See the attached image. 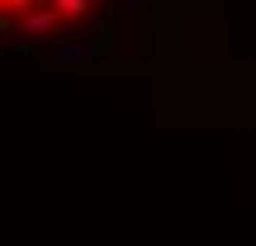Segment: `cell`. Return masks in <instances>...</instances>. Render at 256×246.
<instances>
[{"mask_svg":"<svg viewBox=\"0 0 256 246\" xmlns=\"http://www.w3.org/2000/svg\"><path fill=\"white\" fill-rule=\"evenodd\" d=\"M62 28H72L62 19V9H57L52 0H38L34 9H24V14L14 19V24H5V33H19L24 43H52Z\"/></svg>","mask_w":256,"mask_h":246,"instance_id":"obj_1","label":"cell"},{"mask_svg":"<svg viewBox=\"0 0 256 246\" xmlns=\"http://www.w3.org/2000/svg\"><path fill=\"white\" fill-rule=\"evenodd\" d=\"M38 0H0V19H5V24H14L19 14H24V9H34Z\"/></svg>","mask_w":256,"mask_h":246,"instance_id":"obj_2","label":"cell"},{"mask_svg":"<svg viewBox=\"0 0 256 246\" xmlns=\"http://www.w3.org/2000/svg\"><path fill=\"white\" fill-rule=\"evenodd\" d=\"M119 5H124V9H133V5H138V0H119Z\"/></svg>","mask_w":256,"mask_h":246,"instance_id":"obj_3","label":"cell"}]
</instances>
